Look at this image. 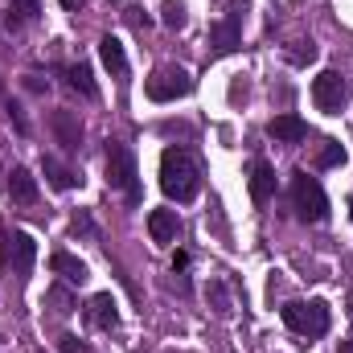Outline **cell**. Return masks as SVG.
I'll use <instances>...</instances> for the list:
<instances>
[{
	"label": "cell",
	"mask_w": 353,
	"mask_h": 353,
	"mask_svg": "<svg viewBox=\"0 0 353 353\" xmlns=\"http://www.w3.org/2000/svg\"><path fill=\"white\" fill-rule=\"evenodd\" d=\"M161 189H165V197H173V201H193L197 197V189H201V169H197V161H193V152L189 148H165V157H161Z\"/></svg>",
	"instance_id": "obj_1"
},
{
	"label": "cell",
	"mask_w": 353,
	"mask_h": 353,
	"mask_svg": "<svg viewBox=\"0 0 353 353\" xmlns=\"http://www.w3.org/2000/svg\"><path fill=\"white\" fill-rule=\"evenodd\" d=\"M279 316H283V325L292 329V333H300V337H325L329 333V304L325 300H288L283 308H279Z\"/></svg>",
	"instance_id": "obj_2"
},
{
	"label": "cell",
	"mask_w": 353,
	"mask_h": 353,
	"mask_svg": "<svg viewBox=\"0 0 353 353\" xmlns=\"http://www.w3.org/2000/svg\"><path fill=\"white\" fill-rule=\"evenodd\" d=\"M107 185H115V189H123V197L132 201V205H140V197H144V189H140V173H136V157L123 148V144H107Z\"/></svg>",
	"instance_id": "obj_3"
},
{
	"label": "cell",
	"mask_w": 353,
	"mask_h": 353,
	"mask_svg": "<svg viewBox=\"0 0 353 353\" xmlns=\"http://www.w3.org/2000/svg\"><path fill=\"white\" fill-rule=\"evenodd\" d=\"M292 205H296V218L300 222H325L329 218V197H325L321 181L308 176L304 169L292 176Z\"/></svg>",
	"instance_id": "obj_4"
},
{
	"label": "cell",
	"mask_w": 353,
	"mask_h": 353,
	"mask_svg": "<svg viewBox=\"0 0 353 353\" xmlns=\"http://www.w3.org/2000/svg\"><path fill=\"white\" fill-rule=\"evenodd\" d=\"M144 90H148L152 103H176V99L193 94V79H189V70H181V66H157V70L148 74Z\"/></svg>",
	"instance_id": "obj_5"
},
{
	"label": "cell",
	"mask_w": 353,
	"mask_h": 353,
	"mask_svg": "<svg viewBox=\"0 0 353 353\" xmlns=\"http://www.w3.org/2000/svg\"><path fill=\"white\" fill-rule=\"evenodd\" d=\"M312 103H316L325 115H337V111L350 103V83H345V74L321 70V74L312 79Z\"/></svg>",
	"instance_id": "obj_6"
},
{
	"label": "cell",
	"mask_w": 353,
	"mask_h": 353,
	"mask_svg": "<svg viewBox=\"0 0 353 353\" xmlns=\"http://www.w3.org/2000/svg\"><path fill=\"white\" fill-rule=\"evenodd\" d=\"M210 46H214L218 58H222V54H234V50L243 46V8H230V12L210 29Z\"/></svg>",
	"instance_id": "obj_7"
},
{
	"label": "cell",
	"mask_w": 353,
	"mask_h": 353,
	"mask_svg": "<svg viewBox=\"0 0 353 353\" xmlns=\"http://www.w3.org/2000/svg\"><path fill=\"white\" fill-rule=\"evenodd\" d=\"M8 259H12V271L25 279L33 263H37V243H33V234H25V230H12L8 234Z\"/></svg>",
	"instance_id": "obj_8"
},
{
	"label": "cell",
	"mask_w": 353,
	"mask_h": 353,
	"mask_svg": "<svg viewBox=\"0 0 353 353\" xmlns=\"http://www.w3.org/2000/svg\"><path fill=\"white\" fill-rule=\"evenodd\" d=\"M87 321L94 325V329H103V333L119 329V304L111 300V292H99V296H90V300H87Z\"/></svg>",
	"instance_id": "obj_9"
},
{
	"label": "cell",
	"mask_w": 353,
	"mask_h": 353,
	"mask_svg": "<svg viewBox=\"0 0 353 353\" xmlns=\"http://www.w3.org/2000/svg\"><path fill=\"white\" fill-rule=\"evenodd\" d=\"M247 189H251V201L267 205L275 197V169L267 161H251V176H247Z\"/></svg>",
	"instance_id": "obj_10"
},
{
	"label": "cell",
	"mask_w": 353,
	"mask_h": 353,
	"mask_svg": "<svg viewBox=\"0 0 353 353\" xmlns=\"http://www.w3.org/2000/svg\"><path fill=\"white\" fill-rule=\"evenodd\" d=\"M50 123H54L58 144H62L66 152H79V144H83V123H79V115H74V111H54Z\"/></svg>",
	"instance_id": "obj_11"
},
{
	"label": "cell",
	"mask_w": 353,
	"mask_h": 353,
	"mask_svg": "<svg viewBox=\"0 0 353 353\" xmlns=\"http://www.w3.org/2000/svg\"><path fill=\"white\" fill-rule=\"evenodd\" d=\"M267 136H271V140H283V144H300V140L308 136V123L288 111V115H275V119L267 123Z\"/></svg>",
	"instance_id": "obj_12"
},
{
	"label": "cell",
	"mask_w": 353,
	"mask_h": 353,
	"mask_svg": "<svg viewBox=\"0 0 353 353\" xmlns=\"http://www.w3.org/2000/svg\"><path fill=\"white\" fill-rule=\"evenodd\" d=\"M50 267H54L66 283H87V279H90L87 263H83V259H74L70 251H54V255H50Z\"/></svg>",
	"instance_id": "obj_13"
},
{
	"label": "cell",
	"mask_w": 353,
	"mask_h": 353,
	"mask_svg": "<svg viewBox=\"0 0 353 353\" xmlns=\"http://www.w3.org/2000/svg\"><path fill=\"white\" fill-rule=\"evenodd\" d=\"M99 58H103V66H107L115 79H123V74H128V54H123V41H119V37H111V33H107V37L99 41Z\"/></svg>",
	"instance_id": "obj_14"
},
{
	"label": "cell",
	"mask_w": 353,
	"mask_h": 353,
	"mask_svg": "<svg viewBox=\"0 0 353 353\" xmlns=\"http://www.w3.org/2000/svg\"><path fill=\"white\" fill-rule=\"evenodd\" d=\"M8 193H12L17 205H33V201H37V181H33V173L17 165V169L8 173Z\"/></svg>",
	"instance_id": "obj_15"
},
{
	"label": "cell",
	"mask_w": 353,
	"mask_h": 353,
	"mask_svg": "<svg viewBox=\"0 0 353 353\" xmlns=\"http://www.w3.org/2000/svg\"><path fill=\"white\" fill-rule=\"evenodd\" d=\"M176 230H181L176 210H152V214H148V234H152V243H173Z\"/></svg>",
	"instance_id": "obj_16"
},
{
	"label": "cell",
	"mask_w": 353,
	"mask_h": 353,
	"mask_svg": "<svg viewBox=\"0 0 353 353\" xmlns=\"http://www.w3.org/2000/svg\"><path fill=\"white\" fill-rule=\"evenodd\" d=\"M4 4H8V12H4V25H8L12 33H17L21 25H29V21L41 12V4H37V0H4Z\"/></svg>",
	"instance_id": "obj_17"
},
{
	"label": "cell",
	"mask_w": 353,
	"mask_h": 353,
	"mask_svg": "<svg viewBox=\"0 0 353 353\" xmlns=\"http://www.w3.org/2000/svg\"><path fill=\"white\" fill-rule=\"evenodd\" d=\"M62 74H66V87L79 90L83 99H94V94H99V87H94V79H90V66H87V62H74V66H66Z\"/></svg>",
	"instance_id": "obj_18"
},
{
	"label": "cell",
	"mask_w": 353,
	"mask_h": 353,
	"mask_svg": "<svg viewBox=\"0 0 353 353\" xmlns=\"http://www.w3.org/2000/svg\"><path fill=\"white\" fill-rule=\"evenodd\" d=\"M41 169H46V181H50L54 189H62V193H66V189H74V185H83V176H74L66 165H58L54 157H46V161H41Z\"/></svg>",
	"instance_id": "obj_19"
},
{
	"label": "cell",
	"mask_w": 353,
	"mask_h": 353,
	"mask_svg": "<svg viewBox=\"0 0 353 353\" xmlns=\"http://www.w3.org/2000/svg\"><path fill=\"white\" fill-rule=\"evenodd\" d=\"M321 169H341L345 165V148L337 140H321V157H316Z\"/></svg>",
	"instance_id": "obj_20"
},
{
	"label": "cell",
	"mask_w": 353,
	"mask_h": 353,
	"mask_svg": "<svg viewBox=\"0 0 353 353\" xmlns=\"http://www.w3.org/2000/svg\"><path fill=\"white\" fill-rule=\"evenodd\" d=\"M161 21H165V29H185L189 8H185L181 0H165V4H161Z\"/></svg>",
	"instance_id": "obj_21"
},
{
	"label": "cell",
	"mask_w": 353,
	"mask_h": 353,
	"mask_svg": "<svg viewBox=\"0 0 353 353\" xmlns=\"http://www.w3.org/2000/svg\"><path fill=\"white\" fill-rule=\"evenodd\" d=\"M312 58H316V46L312 41H296V50H288V62L292 66H308Z\"/></svg>",
	"instance_id": "obj_22"
},
{
	"label": "cell",
	"mask_w": 353,
	"mask_h": 353,
	"mask_svg": "<svg viewBox=\"0 0 353 353\" xmlns=\"http://www.w3.org/2000/svg\"><path fill=\"white\" fill-rule=\"evenodd\" d=\"M210 300H214V308H218V312H222V316H226V312H230V300H226V288H222V283H218V279H214V283H210Z\"/></svg>",
	"instance_id": "obj_23"
},
{
	"label": "cell",
	"mask_w": 353,
	"mask_h": 353,
	"mask_svg": "<svg viewBox=\"0 0 353 353\" xmlns=\"http://www.w3.org/2000/svg\"><path fill=\"white\" fill-rule=\"evenodd\" d=\"M58 350L62 353H87V345H83L74 333H66V337H58Z\"/></svg>",
	"instance_id": "obj_24"
},
{
	"label": "cell",
	"mask_w": 353,
	"mask_h": 353,
	"mask_svg": "<svg viewBox=\"0 0 353 353\" xmlns=\"http://www.w3.org/2000/svg\"><path fill=\"white\" fill-rule=\"evenodd\" d=\"M74 234H94V222H90V214H74Z\"/></svg>",
	"instance_id": "obj_25"
},
{
	"label": "cell",
	"mask_w": 353,
	"mask_h": 353,
	"mask_svg": "<svg viewBox=\"0 0 353 353\" xmlns=\"http://www.w3.org/2000/svg\"><path fill=\"white\" fill-rule=\"evenodd\" d=\"M50 300L58 304V312H70V308H74V300H70V296H66L62 288H54V292H50Z\"/></svg>",
	"instance_id": "obj_26"
},
{
	"label": "cell",
	"mask_w": 353,
	"mask_h": 353,
	"mask_svg": "<svg viewBox=\"0 0 353 353\" xmlns=\"http://www.w3.org/2000/svg\"><path fill=\"white\" fill-rule=\"evenodd\" d=\"M185 267H189V255H185V251H176V255H173V271H185Z\"/></svg>",
	"instance_id": "obj_27"
},
{
	"label": "cell",
	"mask_w": 353,
	"mask_h": 353,
	"mask_svg": "<svg viewBox=\"0 0 353 353\" xmlns=\"http://www.w3.org/2000/svg\"><path fill=\"white\" fill-rule=\"evenodd\" d=\"M4 251H8V234H4V226H0V267H4Z\"/></svg>",
	"instance_id": "obj_28"
},
{
	"label": "cell",
	"mask_w": 353,
	"mask_h": 353,
	"mask_svg": "<svg viewBox=\"0 0 353 353\" xmlns=\"http://www.w3.org/2000/svg\"><path fill=\"white\" fill-rule=\"evenodd\" d=\"M58 4H62V8H70V12H74V8H83V4H87V0H58Z\"/></svg>",
	"instance_id": "obj_29"
},
{
	"label": "cell",
	"mask_w": 353,
	"mask_h": 353,
	"mask_svg": "<svg viewBox=\"0 0 353 353\" xmlns=\"http://www.w3.org/2000/svg\"><path fill=\"white\" fill-rule=\"evenodd\" d=\"M341 353H353V341H341Z\"/></svg>",
	"instance_id": "obj_30"
},
{
	"label": "cell",
	"mask_w": 353,
	"mask_h": 353,
	"mask_svg": "<svg viewBox=\"0 0 353 353\" xmlns=\"http://www.w3.org/2000/svg\"><path fill=\"white\" fill-rule=\"evenodd\" d=\"M350 210H353V197H350Z\"/></svg>",
	"instance_id": "obj_31"
},
{
	"label": "cell",
	"mask_w": 353,
	"mask_h": 353,
	"mask_svg": "<svg viewBox=\"0 0 353 353\" xmlns=\"http://www.w3.org/2000/svg\"><path fill=\"white\" fill-rule=\"evenodd\" d=\"M0 176H4V173H0Z\"/></svg>",
	"instance_id": "obj_32"
}]
</instances>
